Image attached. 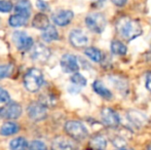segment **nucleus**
Listing matches in <instances>:
<instances>
[{
	"label": "nucleus",
	"mask_w": 151,
	"mask_h": 150,
	"mask_svg": "<svg viewBox=\"0 0 151 150\" xmlns=\"http://www.w3.org/2000/svg\"><path fill=\"white\" fill-rule=\"evenodd\" d=\"M116 30L127 41L135 39L142 34L143 30L139 22L129 18H121L116 24Z\"/></svg>",
	"instance_id": "f257e3e1"
},
{
	"label": "nucleus",
	"mask_w": 151,
	"mask_h": 150,
	"mask_svg": "<svg viewBox=\"0 0 151 150\" xmlns=\"http://www.w3.org/2000/svg\"><path fill=\"white\" fill-rule=\"evenodd\" d=\"M44 81L43 73L37 68H31L25 73L24 85L30 93H36L41 88Z\"/></svg>",
	"instance_id": "f03ea898"
},
{
	"label": "nucleus",
	"mask_w": 151,
	"mask_h": 150,
	"mask_svg": "<svg viewBox=\"0 0 151 150\" xmlns=\"http://www.w3.org/2000/svg\"><path fill=\"white\" fill-rule=\"evenodd\" d=\"M65 132L68 136L76 141H82L88 136V132L84 124L77 120H69L65 123Z\"/></svg>",
	"instance_id": "7ed1b4c3"
},
{
	"label": "nucleus",
	"mask_w": 151,
	"mask_h": 150,
	"mask_svg": "<svg viewBox=\"0 0 151 150\" xmlns=\"http://www.w3.org/2000/svg\"><path fill=\"white\" fill-rule=\"evenodd\" d=\"M86 27L93 31V33L97 34H101L106 28L107 25V21L103 14L101 12H93L86 16Z\"/></svg>",
	"instance_id": "20e7f679"
},
{
	"label": "nucleus",
	"mask_w": 151,
	"mask_h": 150,
	"mask_svg": "<svg viewBox=\"0 0 151 150\" xmlns=\"http://www.w3.org/2000/svg\"><path fill=\"white\" fill-rule=\"evenodd\" d=\"M30 57L34 62L44 63L50 59V50L42 43H35L31 47Z\"/></svg>",
	"instance_id": "39448f33"
},
{
	"label": "nucleus",
	"mask_w": 151,
	"mask_h": 150,
	"mask_svg": "<svg viewBox=\"0 0 151 150\" xmlns=\"http://www.w3.org/2000/svg\"><path fill=\"white\" fill-rule=\"evenodd\" d=\"M12 41L17 48L20 50H31L33 46V39L24 31H14L12 34Z\"/></svg>",
	"instance_id": "423d86ee"
},
{
	"label": "nucleus",
	"mask_w": 151,
	"mask_h": 150,
	"mask_svg": "<svg viewBox=\"0 0 151 150\" xmlns=\"http://www.w3.org/2000/svg\"><path fill=\"white\" fill-rule=\"evenodd\" d=\"M23 109L20 104L16 102H8L4 107L0 109V117L6 119H17L22 115Z\"/></svg>",
	"instance_id": "0eeeda50"
},
{
	"label": "nucleus",
	"mask_w": 151,
	"mask_h": 150,
	"mask_svg": "<svg viewBox=\"0 0 151 150\" xmlns=\"http://www.w3.org/2000/svg\"><path fill=\"white\" fill-rule=\"evenodd\" d=\"M80 65L78 63V59L72 54H65L61 59V67L66 73H77Z\"/></svg>",
	"instance_id": "6e6552de"
},
{
	"label": "nucleus",
	"mask_w": 151,
	"mask_h": 150,
	"mask_svg": "<svg viewBox=\"0 0 151 150\" xmlns=\"http://www.w3.org/2000/svg\"><path fill=\"white\" fill-rule=\"evenodd\" d=\"M28 116L33 121L43 120L47 115L46 108L39 102H32L28 106Z\"/></svg>",
	"instance_id": "1a4fd4ad"
},
{
	"label": "nucleus",
	"mask_w": 151,
	"mask_h": 150,
	"mask_svg": "<svg viewBox=\"0 0 151 150\" xmlns=\"http://www.w3.org/2000/svg\"><path fill=\"white\" fill-rule=\"evenodd\" d=\"M101 118L103 123L109 128H117L120 123V118L118 114L113 109L108 108V107L102 109Z\"/></svg>",
	"instance_id": "9d476101"
},
{
	"label": "nucleus",
	"mask_w": 151,
	"mask_h": 150,
	"mask_svg": "<svg viewBox=\"0 0 151 150\" xmlns=\"http://www.w3.org/2000/svg\"><path fill=\"white\" fill-rule=\"evenodd\" d=\"M69 41L74 47L82 48L88 45V37L83 31L79 30V29H74L69 34Z\"/></svg>",
	"instance_id": "9b49d317"
},
{
	"label": "nucleus",
	"mask_w": 151,
	"mask_h": 150,
	"mask_svg": "<svg viewBox=\"0 0 151 150\" xmlns=\"http://www.w3.org/2000/svg\"><path fill=\"white\" fill-rule=\"evenodd\" d=\"M74 14L70 9H60L54 12L52 16V22L60 27H65L73 20Z\"/></svg>",
	"instance_id": "f8f14e48"
},
{
	"label": "nucleus",
	"mask_w": 151,
	"mask_h": 150,
	"mask_svg": "<svg viewBox=\"0 0 151 150\" xmlns=\"http://www.w3.org/2000/svg\"><path fill=\"white\" fill-rule=\"evenodd\" d=\"M127 117L137 128H143L149 122L148 116L145 113H143L140 110H135V109H131L127 111Z\"/></svg>",
	"instance_id": "ddd939ff"
},
{
	"label": "nucleus",
	"mask_w": 151,
	"mask_h": 150,
	"mask_svg": "<svg viewBox=\"0 0 151 150\" xmlns=\"http://www.w3.org/2000/svg\"><path fill=\"white\" fill-rule=\"evenodd\" d=\"M52 150H74V146L70 140L63 136H59L52 140Z\"/></svg>",
	"instance_id": "4468645a"
},
{
	"label": "nucleus",
	"mask_w": 151,
	"mask_h": 150,
	"mask_svg": "<svg viewBox=\"0 0 151 150\" xmlns=\"http://www.w3.org/2000/svg\"><path fill=\"white\" fill-rule=\"evenodd\" d=\"M50 19L47 18L46 14H44L43 12H39V14H36L35 17L33 18L32 21V26L36 29H39V30H45L48 26H50Z\"/></svg>",
	"instance_id": "2eb2a0df"
},
{
	"label": "nucleus",
	"mask_w": 151,
	"mask_h": 150,
	"mask_svg": "<svg viewBox=\"0 0 151 150\" xmlns=\"http://www.w3.org/2000/svg\"><path fill=\"white\" fill-rule=\"evenodd\" d=\"M107 146V139L101 134L95 135L90 140V147L93 150H105Z\"/></svg>",
	"instance_id": "dca6fc26"
},
{
	"label": "nucleus",
	"mask_w": 151,
	"mask_h": 150,
	"mask_svg": "<svg viewBox=\"0 0 151 150\" xmlns=\"http://www.w3.org/2000/svg\"><path fill=\"white\" fill-rule=\"evenodd\" d=\"M93 90L99 95V96H101L102 98L106 99V100H110V99L113 97L112 93L110 92V90H108L105 85H104L103 82L100 81V80H96V81H93Z\"/></svg>",
	"instance_id": "f3484780"
},
{
	"label": "nucleus",
	"mask_w": 151,
	"mask_h": 150,
	"mask_svg": "<svg viewBox=\"0 0 151 150\" xmlns=\"http://www.w3.org/2000/svg\"><path fill=\"white\" fill-rule=\"evenodd\" d=\"M109 80L111 81V84H113V86L118 90V92H127L129 90V82L127 79H124L123 77H119V76H110Z\"/></svg>",
	"instance_id": "a211bd4d"
},
{
	"label": "nucleus",
	"mask_w": 151,
	"mask_h": 150,
	"mask_svg": "<svg viewBox=\"0 0 151 150\" xmlns=\"http://www.w3.org/2000/svg\"><path fill=\"white\" fill-rule=\"evenodd\" d=\"M20 130V126L12 121H7L0 128V135L2 136H12V135L17 134Z\"/></svg>",
	"instance_id": "6ab92c4d"
},
{
	"label": "nucleus",
	"mask_w": 151,
	"mask_h": 150,
	"mask_svg": "<svg viewBox=\"0 0 151 150\" xmlns=\"http://www.w3.org/2000/svg\"><path fill=\"white\" fill-rule=\"evenodd\" d=\"M14 11L17 14L30 17L31 14V3L29 1H19L14 5Z\"/></svg>",
	"instance_id": "aec40b11"
},
{
	"label": "nucleus",
	"mask_w": 151,
	"mask_h": 150,
	"mask_svg": "<svg viewBox=\"0 0 151 150\" xmlns=\"http://www.w3.org/2000/svg\"><path fill=\"white\" fill-rule=\"evenodd\" d=\"M41 37L44 41L52 42V41H54V40L59 39V33H58V31H57L56 27L52 26V25H50L45 30L42 31Z\"/></svg>",
	"instance_id": "412c9836"
},
{
	"label": "nucleus",
	"mask_w": 151,
	"mask_h": 150,
	"mask_svg": "<svg viewBox=\"0 0 151 150\" xmlns=\"http://www.w3.org/2000/svg\"><path fill=\"white\" fill-rule=\"evenodd\" d=\"M84 54H86V56L88 57V58H90L91 61H93V62H96V63L101 62V61L103 60V58H104L103 52H102L100 50H98V48H96V47L86 48V50H84Z\"/></svg>",
	"instance_id": "4be33fe9"
},
{
	"label": "nucleus",
	"mask_w": 151,
	"mask_h": 150,
	"mask_svg": "<svg viewBox=\"0 0 151 150\" xmlns=\"http://www.w3.org/2000/svg\"><path fill=\"white\" fill-rule=\"evenodd\" d=\"M9 148L10 150H27L28 149V142L23 137H18L10 141Z\"/></svg>",
	"instance_id": "5701e85b"
},
{
	"label": "nucleus",
	"mask_w": 151,
	"mask_h": 150,
	"mask_svg": "<svg viewBox=\"0 0 151 150\" xmlns=\"http://www.w3.org/2000/svg\"><path fill=\"white\" fill-rule=\"evenodd\" d=\"M110 50H111L112 54L117 55V56H123L127 52V46L119 40H113L110 44Z\"/></svg>",
	"instance_id": "b1692460"
},
{
	"label": "nucleus",
	"mask_w": 151,
	"mask_h": 150,
	"mask_svg": "<svg viewBox=\"0 0 151 150\" xmlns=\"http://www.w3.org/2000/svg\"><path fill=\"white\" fill-rule=\"evenodd\" d=\"M29 18L25 16H21V14H14L8 19V24L12 27H22L27 24Z\"/></svg>",
	"instance_id": "393cba45"
},
{
	"label": "nucleus",
	"mask_w": 151,
	"mask_h": 150,
	"mask_svg": "<svg viewBox=\"0 0 151 150\" xmlns=\"http://www.w3.org/2000/svg\"><path fill=\"white\" fill-rule=\"evenodd\" d=\"M70 80H71V82L73 84H75V85L77 86H86V78L84 77L83 75H81L80 73H74L73 75L71 76V78H70Z\"/></svg>",
	"instance_id": "a878e982"
},
{
	"label": "nucleus",
	"mask_w": 151,
	"mask_h": 150,
	"mask_svg": "<svg viewBox=\"0 0 151 150\" xmlns=\"http://www.w3.org/2000/svg\"><path fill=\"white\" fill-rule=\"evenodd\" d=\"M14 67L12 64H3L0 65V80L8 77L12 73Z\"/></svg>",
	"instance_id": "bb28decb"
},
{
	"label": "nucleus",
	"mask_w": 151,
	"mask_h": 150,
	"mask_svg": "<svg viewBox=\"0 0 151 150\" xmlns=\"http://www.w3.org/2000/svg\"><path fill=\"white\" fill-rule=\"evenodd\" d=\"M29 150H47V147L43 142L39 140H35L33 142L30 143V145L28 146Z\"/></svg>",
	"instance_id": "cd10ccee"
},
{
	"label": "nucleus",
	"mask_w": 151,
	"mask_h": 150,
	"mask_svg": "<svg viewBox=\"0 0 151 150\" xmlns=\"http://www.w3.org/2000/svg\"><path fill=\"white\" fill-rule=\"evenodd\" d=\"M14 8L12 2L10 1H0V11L1 12H9Z\"/></svg>",
	"instance_id": "c85d7f7f"
},
{
	"label": "nucleus",
	"mask_w": 151,
	"mask_h": 150,
	"mask_svg": "<svg viewBox=\"0 0 151 150\" xmlns=\"http://www.w3.org/2000/svg\"><path fill=\"white\" fill-rule=\"evenodd\" d=\"M10 101V96L7 93V90H5L3 88L0 86V103H8Z\"/></svg>",
	"instance_id": "c756f323"
},
{
	"label": "nucleus",
	"mask_w": 151,
	"mask_h": 150,
	"mask_svg": "<svg viewBox=\"0 0 151 150\" xmlns=\"http://www.w3.org/2000/svg\"><path fill=\"white\" fill-rule=\"evenodd\" d=\"M112 142H113L114 146H115L117 149L118 148H123V147H127V142H125V141L123 140L120 136L115 137V138L112 140Z\"/></svg>",
	"instance_id": "7c9ffc66"
},
{
	"label": "nucleus",
	"mask_w": 151,
	"mask_h": 150,
	"mask_svg": "<svg viewBox=\"0 0 151 150\" xmlns=\"http://www.w3.org/2000/svg\"><path fill=\"white\" fill-rule=\"evenodd\" d=\"M36 5H37V7L39 8V9H41L42 11H46V10L50 9V6H48V4L46 3V2H44V1H37V2H36Z\"/></svg>",
	"instance_id": "2f4dec72"
},
{
	"label": "nucleus",
	"mask_w": 151,
	"mask_h": 150,
	"mask_svg": "<svg viewBox=\"0 0 151 150\" xmlns=\"http://www.w3.org/2000/svg\"><path fill=\"white\" fill-rule=\"evenodd\" d=\"M146 88H147L149 92H151V73L147 75V77H146Z\"/></svg>",
	"instance_id": "473e14b6"
},
{
	"label": "nucleus",
	"mask_w": 151,
	"mask_h": 150,
	"mask_svg": "<svg viewBox=\"0 0 151 150\" xmlns=\"http://www.w3.org/2000/svg\"><path fill=\"white\" fill-rule=\"evenodd\" d=\"M113 3L115 4V5L122 6V5H124V4L127 3V1H115V0H114V1H113Z\"/></svg>",
	"instance_id": "72a5a7b5"
},
{
	"label": "nucleus",
	"mask_w": 151,
	"mask_h": 150,
	"mask_svg": "<svg viewBox=\"0 0 151 150\" xmlns=\"http://www.w3.org/2000/svg\"><path fill=\"white\" fill-rule=\"evenodd\" d=\"M115 150H134L133 148H129V147H123V148H118Z\"/></svg>",
	"instance_id": "f704fd0d"
},
{
	"label": "nucleus",
	"mask_w": 151,
	"mask_h": 150,
	"mask_svg": "<svg viewBox=\"0 0 151 150\" xmlns=\"http://www.w3.org/2000/svg\"><path fill=\"white\" fill-rule=\"evenodd\" d=\"M147 150H151V143L149 145H148V148H147Z\"/></svg>",
	"instance_id": "c9c22d12"
}]
</instances>
